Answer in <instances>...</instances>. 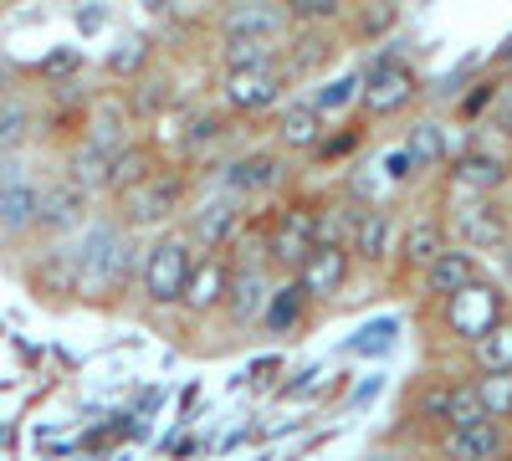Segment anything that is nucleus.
Here are the masks:
<instances>
[{"label":"nucleus","mask_w":512,"mask_h":461,"mask_svg":"<svg viewBox=\"0 0 512 461\" xmlns=\"http://www.w3.org/2000/svg\"><path fill=\"white\" fill-rule=\"evenodd\" d=\"M77 303H118L139 277V241L123 221H82L67 236Z\"/></svg>","instance_id":"nucleus-1"},{"label":"nucleus","mask_w":512,"mask_h":461,"mask_svg":"<svg viewBox=\"0 0 512 461\" xmlns=\"http://www.w3.org/2000/svg\"><path fill=\"white\" fill-rule=\"evenodd\" d=\"M113 205H118V216L113 221H123L128 231H159L169 216H180L185 211V200H190V180L180 175V170H154L149 175H139L134 185H123L118 195H108Z\"/></svg>","instance_id":"nucleus-2"},{"label":"nucleus","mask_w":512,"mask_h":461,"mask_svg":"<svg viewBox=\"0 0 512 461\" xmlns=\"http://www.w3.org/2000/svg\"><path fill=\"white\" fill-rule=\"evenodd\" d=\"M190 262H195V246L185 241V231H164L139 246V292L149 308H180V292H185V277H190Z\"/></svg>","instance_id":"nucleus-3"},{"label":"nucleus","mask_w":512,"mask_h":461,"mask_svg":"<svg viewBox=\"0 0 512 461\" xmlns=\"http://www.w3.org/2000/svg\"><path fill=\"white\" fill-rule=\"evenodd\" d=\"M415 93H420V77H415V67L405 62V57H395V52H379L374 62H364V72H359V108L369 113V118H395V113H405L410 103H415Z\"/></svg>","instance_id":"nucleus-4"},{"label":"nucleus","mask_w":512,"mask_h":461,"mask_svg":"<svg viewBox=\"0 0 512 461\" xmlns=\"http://www.w3.org/2000/svg\"><path fill=\"white\" fill-rule=\"evenodd\" d=\"M502 313H507V292L497 282H487V277L466 282V287L451 292V298H441V328L451 333L456 344H472L477 333H487Z\"/></svg>","instance_id":"nucleus-5"},{"label":"nucleus","mask_w":512,"mask_h":461,"mask_svg":"<svg viewBox=\"0 0 512 461\" xmlns=\"http://www.w3.org/2000/svg\"><path fill=\"white\" fill-rule=\"evenodd\" d=\"M287 67L272 62H256V67H236L221 82V103L231 108V118H256V113H272L287 98Z\"/></svg>","instance_id":"nucleus-6"},{"label":"nucleus","mask_w":512,"mask_h":461,"mask_svg":"<svg viewBox=\"0 0 512 461\" xmlns=\"http://www.w3.org/2000/svg\"><path fill=\"white\" fill-rule=\"evenodd\" d=\"M41 205V175L21 154H0V236H31Z\"/></svg>","instance_id":"nucleus-7"},{"label":"nucleus","mask_w":512,"mask_h":461,"mask_svg":"<svg viewBox=\"0 0 512 461\" xmlns=\"http://www.w3.org/2000/svg\"><path fill=\"white\" fill-rule=\"evenodd\" d=\"M446 231L461 241V246H472V251H502L512 226H507V211L497 205V195H466L451 205V216H446Z\"/></svg>","instance_id":"nucleus-8"},{"label":"nucleus","mask_w":512,"mask_h":461,"mask_svg":"<svg viewBox=\"0 0 512 461\" xmlns=\"http://www.w3.org/2000/svg\"><path fill=\"white\" fill-rule=\"evenodd\" d=\"M185 241L195 251H226L241 231V200L236 195H205V200H185Z\"/></svg>","instance_id":"nucleus-9"},{"label":"nucleus","mask_w":512,"mask_h":461,"mask_svg":"<svg viewBox=\"0 0 512 461\" xmlns=\"http://www.w3.org/2000/svg\"><path fill=\"white\" fill-rule=\"evenodd\" d=\"M349 272H354V257H349V246L338 241V236H318L308 246V257L292 267V277L303 282V292H308L313 303L338 298V292L349 287Z\"/></svg>","instance_id":"nucleus-10"},{"label":"nucleus","mask_w":512,"mask_h":461,"mask_svg":"<svg viewBox=\"0 0 512 461\" xmlns=\"http://www.w3.org/2000/svg\"><path fill=\"white\" fill-rule=\"evenodd\" d=\"M282 180H287V154H282L277 144H267V149H246V154H236L231 164H221V190L236 195L241 205L256 200V195L282 190Z\"/></svg>","instance_id":"nucleus-11"},{"label":"nucleus","mask_w":512,"mask_h":461,"mask_svg":"<svg viewBox=\"0 0 512 461\" xmlns=\"http://www.w3.org/2000/svg\"><path fill=\"white\" fill-rule=\"evenodd\" d=\"M313 241H318V205L297 200V205H287V211L272 221L262 262H267L272 272H292L297 262L308 257V246H313Z\"/></svg>","instance_id":"nucleus-12"},{"label":"nucleus","mask_w":512,"mask_h":461,"mask_svg":"<svg viewBox=\"0 0 512 461\" xmlns=\"http://www.w3.org/2000/svg\"><path fill=\"white\" fill-rule=\"evenodd\" d=\"M88 205H93V195L82 190L77 180H41V205H36V236H72L82 221H88Z\"/></svg>","instance_id":"nucleus-13"},{"label":"nucleus","mask_w":512,"mask_h":461,"mask_svg":"<svg viewBox=\"0 0 512 461\" xmlns=\"http://www.w3.org/2000/svg\"><path fill=\"white\" fill-rule=\"evenodd\" d=\"M292 31L287 0H226L216 16V36H267L282 41Z\"/></svg>","instance_id":"nucleus-14"},{"label":"nucleus","mask_w":512,"mask_h":461,"mask_svg":"<svg viewBox=\"0 0 512 461\" xmlns=\"http://www.w3.org/2000/svg\"><path fill=\"white\" fill-rule=\"evenodd\" d=\"M226 282H231V262L221 251H195L190 262V277H185V292H180V308L205 318V313H221L226 303Z\"/></svg>","instance_id":"nucleus-15"},{"label":"nucleus","mask_w":512,"mask_h":461,"mask_svg":"<svg viewBox=\"0 0 512 461\" xmlns=\"http://www.w3.org/2000/svg\"><path fill=\"white\" fill-rule=\"evenodd\" d=\"M415 277H420V292H425V298L441 303V298H451L456 287L477 282V277H482V262H477V251H472V246H451V241H446V246H441Z\"/></svg>","instance_id":"nucleus-16"},{"label":"nucleus","mask_w":512,"mask_h":461,"mask_svg":"<svg viewBox=\"0 0 512 461\" xmlns=\"http://www.w3.org/2000/svg\"><path fill=\"white\" fill-rule=\"evenodd\" d=\"M344 246H349V257L364 262V267L390 262V251H395V216H390V205H359V216H354Z\"/></svg>","instance_id":"nucleus-17"},{"label":"nucleus","mask_w":512,"mask_h":461,"mask_svg":"<svg viewBox=\"0 0 512 461\" xmlns=\"http://www.w3.org/2000/svg\"><path fill=\"white\" fill-rule=\"evenodd\" d=\"M272 267L267 262H251V267H231V282H226V318L231 328H251L256 318H262V303H267V292H272Z\"/></svg>","instance_id":"nucleus-18"},{"label":"nucleus","mask_w":512,"mask_h":461,"mask_svg":"<svg viewBox=\"0 0 512 461\" xmlns=\"http://www.w3.org/2000/svg\"><path fill=\"white\" fill-rule=\"evenodd\" d=\"M26 287L36 292V298L47 303H77V272H72V251H67V236H57L41 257L31 262L26 272Z\"/></svg>","instance_id":"nucleus-19"},{"label":"nucleus","mask_w":512,"mask_h":461,"mask_svg":"<svg viewBox=\"0 0 512 461\" xmlns=\"http://www.w3.org/2000/svg\"><path fill=\"white\" fill-rule=\"evenodd\" d=\"M507 180H512L507 154H492V149H461V154L451 159V185H456V195H497Z\"/></svg>","instance_id":"nucleus-20"},{"label":"nucleus","mask_w":512,"mask_h":461,"mask_svg":"<svg viewBox=\"0 0 512 461\" xmlns=\"http://www.w3.org/2000/svg\"><path fill=\"white\" fill-rule=\"evenodd\" d=\"M328 129V118L313 108V98H287L277 103V123H272V139L282 154H308Z\"/></svg>","instance_id":"nucleus-21"},{"label":"nucleus","mask_w":512,"mask_h":461,"mask_svg":"<svg viewBox=\"0 0 512 461\" xmlns=\"http://www.w3.org/2000/svg\"><path fill=\"white\" fill-rule=\"evenodd\" d=\"M446 456L456 461H492L507 451V421H497V415H482V421H466V426H446L441 436Z\"/></svg>","instance_id":"nucleus-22"},{"label":"nucleus","mask_w":512,"mask_h":461,"mask_svg":"<svg viewBox=\"0 0 512 461\" xmlns=\"http://www.w3.org/2000/svg\"><path fill=\"white\" fill-rule=\"evenodd\" d=\"M308 308H313V298L303 292V282H297L292 272L282 277V282H272V292H267V303H262V323L272 339H287V333H297L308 323Z\"/></svg>","instance_id":"nucleus-23"},{"label":"nucleus","mask_w":512,"mask_h":461,"mask_svg":"<svg viewBox=\"0 0 512 461\" xmlns=\"http://www.w3.org/2000/svg\"><path fill=\"white\" fill-rule=\"evenodd\" d=\"M451 241V231H446V216H415L405 231H400V241H395V262H400V272H420L425 262L436 257V251Z\"/></svg>","instance_id":"nucleus-24"},{"label":"nucleus","mask_w":512,"mask_h":461,"mask_svg":"<svg viewBox=\"0 0 512 461\" xmlns=\"http://www.w3.org/2000/svg\"><path fill=\"white\" fill-rule=\"evenodd\" d=\"M36 139V103L16 82H0V154H21Z\"/></svg>","instance_id":"nucleus-25"},{"label":"nucleus","mask_w":512,"mask_h":461,"mask_svg":"<svg viewBox=\"0 0 512 461\" xmlns=\"http://www.w3.org/2000/svg\"><path fill=\"white\" fill-rule=\"evenodd\" d=\"M472 364H477V374H487V369H512V308L487 328V333H477L472 344Z\"/></svg>","instance_id":"nucleus-26"},{"label":"nucleus","mask_w":512,"mask_h":461,"mask_svg":"<svg viewBox=\"0 0 512 461\" xmlns=\"http://www.w3.org/2000/svg\"><path fill=\"white\" fill-rule=\"evenodd\" d=\"M154 170V149L149 144H139V139H128L113 159H108V175H103V195H118L123 185H134L139 175H149Z\"/></svg>","instance_id":"nucleus-27"},{"label":"nucleus","mask_w":512,"mask_h":461,"mask_svg":"<svg viewBox=\"0 0 512 461\" xmlns=\"http://www.w3.org/2000/svg\"><path fill=\"white\" fill-rule=\"evenodd\" d=\"M231 134V108H195L185 118V154H200V149H216L221 139Z\"/></svg>","instance_id":"nucleus-28"},{"label":"nucleus","mask_w":512,"mask_h":461,"mask_svg":"<svg viewBox=\"0 0 512 461\" xmlns=\"http://www.w3.org/2000/svg\"><path fill=\"white\" fill-rule=\"evenodd\" d=\"M282 41H267V36H221V72H236V67H256V62H272Z\"/></svg>","instance_id":"nucleus-29"},{"label":"nucleus","mask_w":512,"mask_h":461,"mask_svg":"<svg viewBox=\"0 0 512 461\" xmlns=\"http://www.w3.org/2000/svg\"><path fill=\"white\" fill-rule=\"evenodd\" d=\"M405 154L415 159V170H436V164H446V129H441V123H431V118L410 123Z\"/></svg>","instance_id":"nucleus-30"},{"label":"nucleus","mask_w":512,"mask_h":461,"mask_svg":"<svg viewBox=\"0 0 512 461\" xmlns=\"http://www.w3.org/2000/svg\"><path fill=\"white\" fill-rule=\"evenodd\" d=\"M149 62H154V47H149V36L128 31V36L118 41V47L108 52V62H103V67H108L113 77H128V82H134V77H139V72H144Z\"/></svg>","instance_id":"nucleus-31"},{"label":"nucleus","mask_w":512,"mask_h":461,"mask_svg":"<svg viewBox=\"0 0 512 461\" xmlns=\"http://www.w3.org/2000/svg\"><path fill=\"white\" fill-rule=\"evenodd\" d=\"M472 380H477L482 410L497 415V421H512V369H487V374H472Z\"/></svg>","instance_id":"nucleus-32"},{"label":"nucleus","mask_w":512,"mask_h":461,"mask_svg":"<svg viewBox=\"0 0 512 461\" xmlns=\"http://www.w3.org/2000/svg\"><path fill=\"white\" fill-rule=\"evenodd\" d=\"M482 395H477V380H451L446 385V426H466V421H482ZM441 426V431H446Z\"/></svg>","instance_id":"nucleus-33"},{"label":"nucleus","mask_w":512,"mask_h":461,"mask_svg":"<svg viewBox=\"0 0 512 461\" xmlns=\"http://www.w3.org/2000/svg\"><path fill=\"white\" fill-rule=\"evenodd\" d=\"M400 21V6H395V0H364V6H354V16H349V31L354 36H384V31H390Z\"/></svg>","instance_id":"nucleus-34"},{"label":"nucleus","mask_w":512,"mask_h":461,"mask_svg":"<svg viewBox=\"0 0 512 461\" xmlns=\"http://www.w3.org/2000/svg\"><path fill=\"white\" fill-rule=\"evenodd\" d=\"M446 385H451V380H431V385L415 390L410 415H415L420 426H446Z\"/></svg>","instance_id":"nucleus-35"},{"label":"nucleus","mask_w":512,"mask_h":461,"mask_svg":"<svg viewBox=\"0 0 512 461\" xmlns=\"http://www.w3.org/2000/svg\"><path fill=\"white\" fill-rule=\"evenodd\" d=\"M359 98V72H349V77H333V82H323V88L313 93V108L328 118V113H338V108H349Z\"/></svg>","instance_id":"nucleus-36"},{"label":"nucleus","mask_w":512,"mask_h":461,"mask_svg":"<svg viewBox=\"0 0 512 461\" xmlns=\"http://www.w3.org/2000/svg\"><path fill=\"white\" fill-rule=\"evenodd\" d=\"M344 11H349V0H287L292 26H303V21H338Z\"/></svg>","instance_id":"nucleus-37"},{"label":"nucleus","mask_w":512,"mask_h":461,"mask_svg":"<svg viewBox=\"0 0 512 461\" xmlns=\"http://www.w3.org/2000/svg\"><path fill=\"white\" fill-rule=\"evenodd\" d=\"M384 170H390V180H395V185H405L410 175H420V170H415V159L405 154V144H400V149H395L390 159H384Z\"/></svg>","instance_id":"nucleus-38"},{"label":"nucleus","mask_w":512,"mask_h":461,"mask_svg":"<svg viewBox=\"0 0 512 461\" xmlns=\"http://www.w3.org/2000/svg\"><path fill=\"white\" fill-rule=\"evenodd\" d=\"M364 333H374V339H354V344H349L354 354H364V349H384V344H395V323H374V328H364Z\"/></svg>","instance_id":"nucleus-39"},{"label":"nucleus","mask_w":512,"mask_h":461,"mask_svg":"<svg viewBox=\"0 0 512 461\" xmlns=\"http://www.w3.org/2000/svg\"><path fill=\"white\" fill-rule=\"evenodd\" d=\"M492 98H497V82H477V93L461 103V113H466V118H477V113H482V108H487Z\"/></svg>","instance_id":"nucleus-40"},{"label":"nucleus","mask_w":512,"mask_h":461,"mask_svg":"<svg viewBox=\"0 0 512 461\" xmlns=\"http://www.w3.org/2000/svg\"><path fill=\"white\" fill-rule=\"evenodd\" d=\"M492 62H497V67H512V36H507L502 47H497V57H492Z\"/></svg>","instance_id":"nucleus-41"},{"label":"nucleus","mask_w":512,"mask_h":461,"mask_svg":"<svg viewBox=\"0 0 512 461\" xmlns=\"http://www.w3.org/2000/svg\"><path fill=\"white\" fill-rule=\"evenodd\" d=\"M507 246H512V236H507ZM507 277H512V251H507Z\"/></svg>","instance_id":"nucleus-42"},{"label":"nucleus","mask_w":512,"mask_h":461,"mask_svg":"<svg viewBox=\"0 0 512 461\" xmlns=\"http://www.w3.org/2000/svg\"><path fill=\"white\" fill-rule=\"evenodd\" d=\"M216 6H226V0H216Z\"/></svg>","instance_id":"nucleus-43"},{"label":"nucleus","mask_w":512,"mask_h":461,"mask_svg":"<svg viewBox=\"0 0 512 461\" xmlns=\"http://www.w3.org/2000/svg\"><path fill=\"white\" fill-rule=\"evenodd\" d=\"M0 6H6V0H0Z\"/></svg>","instance_id":"nucleus-44"}]
</instances>
